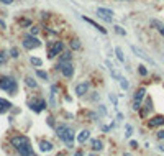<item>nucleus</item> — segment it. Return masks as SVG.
Returning <instances> with one entry per match:
<instances>
[{
    "label": "nucleus",
    "mask_w": 164,
    "mask_h": 156,
    "mask_svg": "<svg viewBox=\"0 0 164 156\" xmlns=\"http://www.w3.org/2000/svg\"><path fill=\"white\" fill-rule=\"evenodd\" d=\"M151 25H153V26L156 28V30H157V31H159V33L162 34V36H164V25H162V23H161L159 20H151Z\"/></svg>",
    "instance_id": "nucleus-15"
},
{
    "label": "nucleus",
    "mask_w": 164,
    "mask_h": 156,
    "mask_svg": "<svg viewBox=\"0 0 164 156\" xmlns=\"http://www.w3.org/2000/svg\"><path fill=\"white\" fill-rule=\"evenodd\" d=\"M10 53H11V56H13V57H18V49H16V48H11Z\"/></svg>",
    "instance_id": "nucleus-29"
},
{
    "label": "nucleus",
    "mask_w": 164,
    "mask_h": 156,
    "mask_svg": "<svg viewBox=\"0 0 164 156\" xmlns=\"http://www.w3.org/2000/svg\"><path fill=\"white\" fill-rule=\"evenodd\" d=\"M130 145H131L133 148H138V143H136V141H131V143H130Z\"/></svg>",
    "instance_id": "nucleus-34"
},
{
    "label": "nucleus",
    "mask_w": 164,
    "mask_h": 156,
    "mask_svg": "<svg viewBox=\"0 0 164 156\" xmlns=\"http://www.w3.org/2000/svg\"><path fill=\"white\" fill-rule=\"evenodd\" d=\"M16 80L13 77H10V76H3V77H0V89L5 90L7 94L10 95H15L16 94Z\"/></svg>",
    "instance_id": "nucleus-3"
},
{
    "label": "nucleus",
    "mask_w": 164,
    "mask_h": 156,
    "mask_svg": "<svg viewBox=\"0 0 164 156\" xmlns=\"http://www.w3.org/2000/svg\"><path fill=\"white\" fill-rule=\"evenodd\" d=\"M48 123H49L51 126H54V122H52V117H48Z\"/></svg>",
    "instance_id": "nucleus-33"
},
{
    "label": "nucleus",
    "mask_w": 164,
    "mask_h": 156,
    "mask_svg": "<svg viewBox=\"0 0 164 156\" xmlns=\"http://www.w3.org/2000/svg\"><path fill=\"white\" fill-rule=\"evenodd\" d=\"M115 30H116L118 34H123V36H125V30H121V26H115Z\"/></svg>",
    "instance_id": "nucleus-30"
},
{
    "label": "nucleus",
    "mask_w": 164,
    "mask_h": 156,
    "mask_svg": "<svg viewBox=\"0 0 164 156\" xmlns=\"http://www.w3.org/2000/svg\"><path fill=\"white\" fill-rule=\"evenodd\" d=\"M125 156H130V154H125Z\"/></svg>",
    "instance_id": "nucleus-39"
},
{
    "label": "nucleus",
    "mask_w": 164,
    "mask_h": 156,
    "mask_svg": "<svg viewBox=\"0 0 164 156\" xmlns=\"http://www.w3.org/2000/svg\"><path fill=\"white\" fill-rule=\"evenodd\" d=\"M138 71H139L141 76H146V74H148V69H146L144 66H138Z\"/></svg>",
    "instance_id": "nucleus-26"
},
{
    "label": "nucleus",
    "mask_w": 164,
    "mask_h": 156,
    "mask_svg": "<svg viewBox=\"0 0 164 156\" xmlns=\"http://www.w3.org/2000/svg\"><path fill=\"white\" fill-rule=\"evenodd\" d=\"M30 108H31L33 112L39 113L41 110H44V108H46V100L44 99H33L30 102Z\"/></svg>",
    "instance_id": "nucleus-6"
},
{
    "label": "nucleus",
    "mask_w": 164,
    "mask_h": 156,
    "mask_svg": "<svg viewBox=\"0 0 164 156\" xmlns=\"http://www.w3.org/2000/svg\"><path fill=\"white\" fill-rule=\"evenodd\" d=\"M103 146H102V141L100 140H92V149L93 151H100Z\"/></svg>",
    "instance_id": "nucleus-20"
},
{
    "label": "nucleus",
    "mask_w": 164,
    "mask_h": 156,
    "mask_svg": "<svg viewBox=\"0 0 164 156\" xmlns=\"http://www.w3.org/2000/svg\"><path fill=\"white\" fill-rule=\"evenodd\" d=\"M71 48L75 49V51L80 49V43H79V39H72V41H71Z\"/></svg>",
    "instance_id": "nucleus-23"
},
{
    "label": "nucleus",
    "mask_w": 164,
    "mask_h": 156,
    "mask_svg": "<svg viewBox=\"0 0 164 156\" xmlns=\"http://www.w3.org/2000/svg\"><path fill=\"white\" fill-rule=\"evenodd\" d=\"M72 59V54L71 53H62L59 56V64H64V62H71Z\"/></svg>",
    "instance_id": "nucleus-17"
},
{
    "label": "nucleus",
    "mask_w": 164,
    "mask_h": 156,
    "mask_svg": "<svg viewBox=\"0 0 164 156\" xmlns=\"http://www.w3.org/2000/svg\"><path fill=\"white\" fill-rule=\"evenodd\" d=\"M36 74L41 79H48V72H44V71H36Z\"/></svg>",
    "instance_id": "nucleus-27"
},
{
    "label": "nucleus",
    "mask_w": 164,
    "mask_h": 156,
    "mask_svg": "<svg viewBox=\"0 0 164 156\" xmlns=\"http://www.w3.org/2000/svg\"><path fill=\"white\" fill-rule=\"evenodd\" d=\"M23 48L25 49H34V48H38V46L41 44V41L36 38V36H33V34H26V36H23Z\"/></svg>",
    "instance_id": "nucleus-5"
},
{
    "label": "nucleus",
    "mask_w": 164,
    "mask_h": 156,
    "mask_svg": "<svg viewBox=\"0 0 164 156\" xmlns=\"http://www.w3.org/2000/svg\"><path fill=\"white\" fill-rule=\"evenodd\" d=\"M56 131H57V136L61 138V140L66 143V145L69 146V148H72V141H74V131L69 128L67 125H59L56 128Z\"/></svg>",
    "instance_id": "nucleus-2"
},
{
    "label": "nucleus",
    "mask_w": 164,
    "mask_h": 156,
    "mask_svg": "<svg viewBox=\"0 0 164 156\" xmlns=\"http://www.w3.org/2000/svg\"><path fill=\"white\" fill-rule=\"evenodd\" d=\"M144 94H146V90L141 87V89H138L136 90V94H134V100H138V102H141L144 99Z\"/></svg>",
    "instance_id": "nucleus-19"
},
{
    "label": "nucleus",
    "mask_w": 164,
    "mask_h": 156,
    "mask_svg": "<svg viewBox=\"0 0 164 156\" xmlns=\"http://www.w3.org/2000/svg\"><path fill=\"white\" fill-rule=\"evenodd\" d=\"M25 80H26V85H28V87H33V89L36 87V82H34V80H33V77H30V76H28Z\"/></svg>",
    "instance_id": "nucleus-22"
},
{
    "label": "nucleus",
    "mask_w": 164,
    "mask_h": 156,
    "mask_svg": "<svg viewBox=\"0 0 164 156\" xmlns=\"http://www.w3.org/2000/svg\"><path fill=\"white\" fill-rule=\"evenodd\" d=\"M120 85H121V89H128V80L126 79H123V77H120Z\"/></svg>",
    "instance_id": "nucleus-24"
},
{
    "label": "nucleus",
    "mask_w": 164,
    "mask_h": 156,
    "mask_svg": "<svg viewBox=\"0 0 164 156\" xmlns=\"http://www.w3.org/2000/svg\"><path fill=\"white\" fill-rule=\"evenodd\" d=\"M56 156H66V154H64V153H57Z\"/></svg>",
    "instance_id": "nucleus-36"
},
{
    "label": "nucleus",
    "mask_w": 164,
    "mask_h": 156,
    "mask_svg": "<svg viewBox=\"0 0 164 156\" xmlns=\"http://www.w3.org/2000/svg\"><path fill=\"white\" fill-rule=\"evenodd\" d=\"M11 107H13V105H11V102H8L7 99H0V113L8 112Z\"/></svg>",
    "instance_id": "nucleus-10"
},
{
    "label": "nucleus",
    "mask_w": 164,
    "mask_h": 156,
    "mask_svg": "<svg viewBox=\"0 0 164 156\" xmlns=\"http://www.w3.org/2000/svg\"><path fill=\"white\" fill-rule=\"evenodd\" d=\"M153 108V102H151V99H146V103H144V108L141 110V117H146L148 115V112Z\"/></svg>",
    "instance_id": "nucleus-14"
},
{
    "label": "nucleus",
    "mask_w": 164,
    "mask_h": 156,
    "mask_svg": "<svg viewBox=\"0 0 164 156\" xmlns=\"http://www.w3.org/2000/svg\"><path fill=\"white\" fill-rule=\"evenodd\" d=\"M7 62V53H0V64Z\"/></svg>",
    "instance_id": "nucleus-28"
},
{
    "label": "nucleus",
    "mask_w": 164,
    "mask_h": 156,
    "mask_svg": "<svg viewBox=\"0 0 164 156\" xmlns=\"http://www.w3.org/2000/svg\"><path fill=\"white\" fill-rule=\"evenodd\" d=\"M38 33V28H31V34H36Z\"/></svg>",
    "instance_id": "nucleus-35"
},
{
    "label": "nucleus",
    "mask_w": 164,
    "mask_h": 156,
    "mask_svg": "<svg viewBox=\"0 0 164 156\" xmlns=\"http://www.w3.org/2000/svg\"><path fill=\"white\" fill-rule=\"evenodd\" d=\"M87 90H89V82H82V84H79L77 87H75V94L84 95V94H87Z\"/></svg>",
    "instance_id": "nucleus-12"
},
{
    "label": "nucleus",
    "mask_w": 164,
    "mask_h": 156,
    "mask_svg": "<svg viewBox=\"0 0 164 156\" xmlns=\"http://www.w3.org/2000/svg\"><path fill=\"white\" fill-rule=\"evenodd\" d=\"M31 64H34V66H41V64H43V61H41L39 57H31Z\"/></svg>",
    "instance_id": "nucleus-25"
},
{
    "label": "nucleus",
    "mask_w": 164,
    "mask_h": 156,
    "mask_svg": "<svg viewBox=\"0 0 164 156\" xmlns=\"http://www.w3.org/2000/svg\"><path fill=\"white\" fill-rule=\"evenodd\" d=\"M82 20H85L87 23H90V25H92L93 28H97V30H98V31H100V33H103V34H105V33H107V31H105V28H102L100 25H97V23H95V21H93V20H90V18H85V16H82Z\"/></svg>",
    "instance_id": "nucleus-16"
},
{
    "label": "nucleus",
    "mask_w": 164,
    "mask_h": 156,
    "mask_svg": "<svg viewBox=\"0 0 164 156\" xmlns=\"http://www.w3.org/2000/svg\"><path fill=\"white\" fill-rule=\"evenodd\" d=\"M126 2H130V0H126Z\"/></svg>",
    "instance_id": "nucleus-40"
},
{
    "label": "nucleus",
    "mask_w": 164,
    "mask_h": 156,
    "mask_svg": "<svg viewBox=\"0 0 164 156\" xmlns=\"http://www.w3.org/2000/svg\"><path fill=\"white\" fill-rule=\"evenodd\" d=\"M131 49H133V53H134V54H136V56H139V57H141V59H144V61H148V62H151V64H154V62H153V59H151V57H149V56H146V54L143 53V51H139V49L136 48V46H131Z\"/></svg>",
    "instance_id": "nucleus-11"
},
{
    "label": "nucleus",
    "mask_w": 164,
    "mask_h": 156,
    "mask_svg": "<svg viewBox=\"0 0 164 156\" xmlns=\"http://www.w3.org/2000/svg\"><path fill=\"white\" fill-rule=\"evenodd\" d=\"M62 48H64L62 41H51V43L48 44V57H49V59L56 57V56L62 51Z\"/></svg>",
    "instance_id": "nucleus-4"
},
{
    "label": "nucleus",
    "mask_w": 164,
    "mask_h": 156,
    "mask_svg": "<svg viewBox=\"0 0 164 156\" xmlns=\"http://www.w3.org/2000/svg\"><path fill=\"white\" fill-rule=\"evenodd\" d=\"M0 26H2V28L5 26V25H3V21H2V20H0Z\"/></svg>",
    "instance_id": "nucleus-37"
},
{
    "label": "nucleus",
    "mask_w": 164,
    "mask_h": 156,
    "mask_svg": "<svg viewBox=\"0 0 164 156\" xmlns=\"http://www.w3.org/2000/svg\"><path fill=\"white\" fill-rule=\"evenodd\" d=\"M87 138H89V130H82L80 133H79V136H77V140H79V143L82 145V143H85Z\"/></svg>",
    "instance_id": "nucleus-18"
},
{
    "label": "nucleus",
    "mask_w": 164,
    "mask_h": 156,
    "mask_svg": "<svg viewBox=\"0 0 164 156\" xmlns=\"http://www.w3.org/2000/svg\"><path fill=\"white\" fill-rule=\"evenodd\" d=\"M115 54H116V57H118V61H120V62H125V56H123L121 48H115Z\"/></svg>",
    "instance_id": "nucleus-21"
},
{
    "label": "nucleus",
    "mask_w": 164,
    "mask_h": 156,
    "mask_svg": "<svg viewBox=\"0 0 164 156\" xmlns=\"http://www.w3.org/2000/svg\"><path fill=\"white\" fill-rule=\"evenodd\" d=\"M97 15L98 16H102L103 20H107V21H112V18H113V11L112 10H108V8H97Z\"/></svg>",
    "instance_id": "nucleus-8"
},
{
    "label": "nucleus",
    "mask_w": 164,
    "mask_h": 156,
    "mask_svg": "<svg viewBox=\"0 0 164 156\" xmlns=\"http://www.w3.org/2000/svg\"><path fill=\"white\" fill-rule=\"evenodd\" d=\"M11 146H13L16 151L20 153V156H34L33 153V148H31V143H30V138L25 136V135H16L10 140Z\"/></svg>",
    "instance_id": "nucleus-1"
},
{
    "label": "nucleus",
    "mask_w": 164,
    "mask_h": 156,
    "mask_svg": "<svg viewBox=\"0 0 164 156\" xmlns=\"http://www.w3.org/2000/svg\"><path fill=\"white\" fill-rule=\"evenodd\" d=\"M39 149H41V151H43V153H48V151H51V149H52V145H51V143L49 141H39Z\"/></svg>",
    "instance_id": "nucleus-13"
},
{
    "label": "nucleus",
    "mask_w": 164,
    "mask_h": 156,
    "mask_svg": "<svg viewBox=\"0 0 164 156\" xmlns=\"http://www.w3.org/2000/svg\"><path fill=\"white\" fill-rule=\"evenodd\" d=\"M164 125V115H156L148 122V126L149 128H154V126H161Z\"/></svg>",
    "instance_id": "nucleus-9"
},
{
    "label": "nucleus",
    "mask_w": 164,
    "mask_h": 156,
    "mask_svg": "<svg viewBox=\"0 0 164 156\" xmlns=\"http://www.w3.org/2000/svg\"><path fill=\"white\" fill-rule=\"evenodd\" d=\"M3 5H10V3H13V0H0Z\"/></svg>",
    "instance_id": "nucleus-32"
},
{
    "label": "nucleus",
    "mask_w": 164,
    "mask_h": 156,
    "mask_svg": "<svg viewBox=\"0 0 164 156\" xmlns=\"http://www.w3.org/2000/svg\"><path fill=\"white\" fill-rule=\"evenodd\" d=\"M157 138H159V140H162V138H164V130L157 131Z\"/></svg>",
    "instance_id": "nucleus-31"
},
{
    "label": "nucleus",
    "mask_w": 164,
    "mask_h": 156,
    "mask_svg": "<svg viewBox=\"0 0 164 156\" xmlns=\"http://www.w3.org/2000/svg\"><path fill=\"white\" fill-rule=\"evenodd\" d=\"M90 156H95V154H90Z\"/></svg>",
    "instance_id": "nucleus-38"
},
{
    "label": "nucleus",
    "mask_w": 164,
    "mask_h": 156,
    "mask_svg": "<svg viewBox=\"0 0 164 156\" xmlns=\"http://www.w3.org/2000/svg\"><path fill=\"white\" fill-rule=\"evenodd\" d=\"M57 69H61V72L64 74V77H72L74 76V67L71 62H64V64H57Z\"/></svg>",
    "instance_id": "nucleus-7"
}]
</instances>
